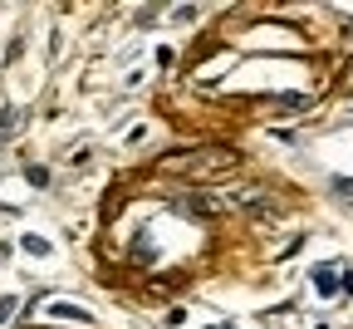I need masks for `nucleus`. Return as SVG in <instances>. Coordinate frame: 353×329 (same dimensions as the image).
I'll return each instance as SVG.
<instances>
[{
	"label": "nucleus",
	"mask_w": 353,
	"mask_h": 329,
	"mask_svg": "<svg viewBox=\"0 0 353 329\" xmlns=\"http://www.w3.org/2000/svg\"><path fill=\"white\" fill-rule=\"evenodd\" d=\"M20 246H25L30 256H50V241H44V236H25Z\"/></svg>",
	"instance_id": "nucleus-2"
},
{
	"label": "nucleus",
	"mask_w": 353,
	"mask_h": 329,
	"mask_svg": "<svg viewBox=\"0 0 353 329\" xmlns=\"http://www.w3.org/2000/svg\"><path fill=\"white\" fill-rule=\"evenodd\" d=\"M15 305H20L15 295H6V300H0V324H6V314H15Z\"/></svg>",
	"instance_id": "nucleus-3"
},
{
	"label": "nucleus",
	"mask_w": 353,
	"mask_h": 329,
	"mask_svg": "<svg viewBox=\"0 0 353 329\" xmlns=\"http://www.w3.org/2000/svg\"><path fill=\"white\" fill-rule=\"evenodd\" d=\"M44 319H64V324H94V314H88L83 305H64V300H50V305H44Z\"/></svg>",
	"instance_id": "nucleus-1"
}]
</instances>
